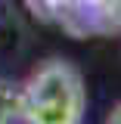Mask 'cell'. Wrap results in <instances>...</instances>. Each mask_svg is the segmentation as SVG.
I'll use <instances>...</instances> for the list:
<instances>
[{
  "label": "cell",
  "mask_w": 121,
  "mask_h": 124,
  "mask_svg": "<svg viewBox=\"0 0 121 124\" xmlns=\"http://www.w3.org/2000/svg\"><path fill=\"white\" fill-rule=\"evenodd\" d=\"M84 108V78L68 59H47L22 84V124H81Z\"/></svg>",
  "instance_id": "obj_1"
},
{
  "label": "cell",
  "mask_w": 121,
  "mask_h": 124,
  "mask_svg": "<svg viewBox=\"0 0 121 124\" xmlns=\"http://www.w3.org/2000/svg\"><path fill=\"white\" fill-rule=\"evenodd\" d=\"M22 118V84L0 78V124H16Z\"/></svg>",
  "instance_id": "obj_2"
},
{
  "label": "cell",
  "mask_w": 121,
  "mask_h": 124,
  "mask_svg": "<svg viewBox=\"0 0 121 124\" xmlns=\"http://www.w3.org/2000/svg\"><path fill=\"white\" fill-rule=\"evenodd\" d=\"M106 124H121V102H115V106H112V112H109Z\"/></svg>",
  "instance_id": "obj_3"
}]
</instances>
